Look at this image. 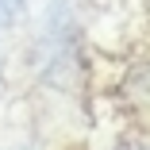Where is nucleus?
Listing matches in <instances>:
<instances>
[{
  "mask_svg": "<svg viewBox=\"0 0 150 150\" xmlns=\"http://www.w3.org/2000/svg\"><path fill=\"white\" fill-rule=\"evenodd\" d=\"M19 8H23V0H0V27H4V23H8Z\"/></svg>",
  "mask_w": 150,
  "mask_h": 150,
  "instance_id": "1",
  "label": "nucleus"
}]
</instances>
